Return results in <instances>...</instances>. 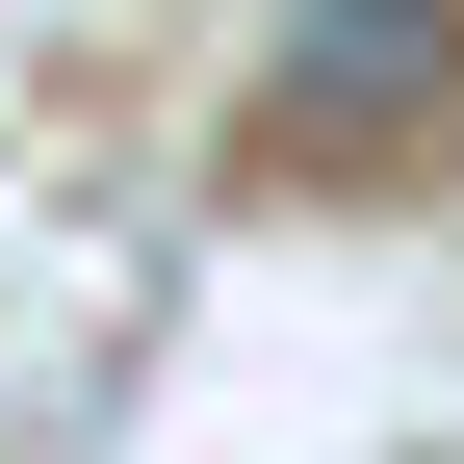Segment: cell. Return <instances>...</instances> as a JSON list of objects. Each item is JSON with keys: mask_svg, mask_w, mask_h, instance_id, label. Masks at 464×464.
Masks as SVG:
<instances>
[{"mask_svg": "<svg viewBox=\"0 0 464 464\" xmlns=\"http://www.w3.org/2000/svg\"><path fill=\"white\" fill-rule=\"evenodd\" d=\"M464 26L439 0H284V130H387V103H439Z\"/></svg>", "mask_w": 464, "mask_h": 464, "instance_id": "6da1fadb", "label": "cell"}]
</instances>
